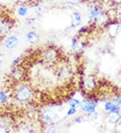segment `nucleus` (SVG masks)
<instances>
[{
  "mask_svg": "<svg viewBox=\"0 0 121 133\" xmlns=\"http://www.w3.org/2000/svg\"><path fill=\"white\" fill-rule=\"evenodd\" d=\"M18 43L19 40L16 36H10L5 39L4 46L8 50H13L17 47Z\"/></svg>",
  "mask_w": 121,
  "mask_h": 133,
  "instance_id": "nucleus-4",
  "label": "nucleus"
},
{
  "mask_svg": "<svg viewBox=\"0 0 121 133\" xmlns=\"http://www.w3.org/2000/svg\"><path fill=\"white\" fill-rule=\"evenodd\" d=\"M81 120H82V117L81 116H78V118H76L75 119V122H77V123L81 122Z\"/></svg>",
  "mask_w": 121,
  "mask_h": 133,
  "instance_id": "nucleus-17",
  "label": "nucleus"
},
{
  "mask_svg": "<svg viewBox=\"0 0 121 133\" xmlns=\"http://www.w3.org/2000/svg\"><path fill=\"white\" fill-rule=\"evenodd\" d=\"M20 57H17V58H15L14 60L13 61L12 64H13L14 65H16L17 64H18V63H20Z\"/></svg>",
  "mask_w": 121,
  "mask_h": 133,
  "instance_id": "nucleus-15",
  "label": "nucleus"
},
{
  "mask_svg": "<svg viewBox=\"0 0 121 133\" xmlns=\"http://www.w3.org/2000/svg\"><path fill=\"white\" fill-rule=\"evenodd\" d=\"M77 112L76 110V108H73L70 107V108L69 109V110L67 111V116H72L73 114H75Z\"/></svg>",
  "mask_w": 121,
  "mask_h": 133,
  "instance_id": "nucleus-13",
  "label": "nucleus"
},
{
  "mask_svg": "<svg viewBox=\"0 0 121 133\" xmlns=\"http://www.w3.org/2000/svg\"><path fill=\"white\" fill-rule=\"evenodd\" d=\"M113 104L110 102H107L106 104H105V106H104V108H105V110L106 111H110L111 110Z\"/></svg>",
  "mask_w": 121,
  "mask_h": 133,
  "instance_id": "nucleus-14",
  "label": "nucleus"
},
{
  "mask_svg": "<svg viewBox=\"0 0 121 133\" xmlns=\"http://www.w3.org/2000/svg\"><path fill=\"white\" fill-rule=\"evenodd\" d=\"M3 61H4V56L3 54L0 52V66L3 64Z\"/></svg>",
  "mask_w": 121,
  "mask_h": 133,
  "instance_id": "nucleus-16",
  "label": "nucleus"
},
{
  "mask_svg": "<svg viewBox=\"0 0 121 133\" xmlns=\"http://www.w3.org/2000/svg\"><path fill=\"white\" fill-rule=\"evenodd\" d=\"M116 102L117 103V104H118V105H119V104H121V97H120L119 99H117V100L116 101Z\"/></svg>",
  "mask_w": 121,
  "mask_h": 133,
  "instance_id": "nucleus-18",
  "label": "nucleus"
},
{
  "mask_svg": "<svg viewBox=\"0 0 121 133\" xmlns=\"http://www.w3.org/2000/svg\"><path fill=\"white\" fill-rule=\"evenodd\" d=\"M26 38L30 44H36L40 41V37L39 34H36L33 31H30L26 34Z\"/></svg>",
  "mask_w": 121,
  "mask_h": 133,
  "instance_id": "nucleus-6",
  "label": "nucleus"
},
{
  "mask_svg": "<svg viewBox=\"0 0 121 133\" xmlns=\"http://www.w3.org/2000/svg\"><path fill=\"white\" fill-rule=\"evenodd\" d=\"M11 25L8 19L0 18V36H5L11 29Z\"/></svg>",
  "mask_w": 121,
  "mask_h": 133,
  "instance_id": "nucleus-3",
  "label": "nucleus"
},
{
  "mask_svg": "<svg viewBox=\"0 0 121 133\" xmlns=\"http://www.w3.org/2000/svg\"><path fill=\"white\" fill-rule=\"evenodd\" d=\"M81 109L84 112L88 113V114H92L95 112V102L94 101L90 100V99H84L79 104Z\"/></svg>",
  "mask_w": 121,
  "mask_h": 133,
  "instance_id": "nucleus-2",
  "label": "nucleus"
},
{
  "mask_svg": "<svg viewBox=\"0 0 121 133\" xmlns=\"http://www.w3.org/2000/svg\"><path fill=\"white\" fill-rule=\"evenodd\" d=\"M18 13L20 16H26L28 13L27 8H24V7H22V6L20 7L18 10Z\"/></svg>",
  "mask_w": 121,
  "mask_h": 133,
  "instance_id": "nucleus-11",
  "label": "nucleus"
},
{
  "mask_svg": "<svg viewBox=\"0 0 121 133\" xmlns=\"http://www.w3.org/2000/svg\"><path fill=\"white\" fill-rule=\"evenodd\" d=\"M8 95L3 91H0V104H3L8 100Z\"/></svg>",
  "mask_w": 121,
  "mask_h": 133,
  "instance_id": "nucleus-10",
  "label": "nucleus"
},
{
  "mask_svg": "<svg viewBox=\"0 0 121 133\" xmlns=\"http://www.w3.org/2000/svg\"><path fill=\"white\" fill-rule=\"evenodd\" d=\"M84 87L86 88V89H92L94 88V85H95V82H94V79L92 77L89 76L86 79V80L84 81Z\"/></svg>",
  "mask_w": 121,
  "mask_h": 133,
  "instance_id": "nucleus-9",
  "label": "nucleus"
},
{
  "mask_svg": "<svg viewBox=\"0 0 121 133\" xmlns=\"http://www.w3.org/2000/svg\"><path fill=\"white\" fill-rule=\"evenodd\" d=\"M32 96V91L28 86H20L15 91V98L20 102H25L29 100Z\"/></svg>",
  "mask_w": 121,
  "mask_h": 133,
  "instance_id": "nucleus-1",
  "label": "nucleus"
},
{
  "mask_svg": "<svg viewBox=\"0 0 121 133\" xmlns=\"http://www.w3.org/2000/svg\"><path fill=\"white\" fill-rule=\"evenodd\" d=\"M116 3H121V0H114Z\"/></svg>",
  "mask_w": 121,
  "mask_h": 133,
  "instance_id": "nucleus-20",
  "label": "nucleus"
},
{
  "mask_svg": "<svg viewBox=\"0 0 121 133\" xmlns=\"http://www.w3.org/2000/svg\"><path fill=\"white\" fill-rule=\"evenodd\" d=\"M69 4H71V5H78L77 3H73V2H69Z\"/></svg>",
  "mask_w": 121,
  "mask_h": 133,
  "instance_id": "nucleus-19",
  "label": "nucleus"
},
{
  "mask_svg": "<svg viewBox=\"0 0 121 133\" xmlns=\"http://www.w3.org/2000/svg\"><path fill=\"white\" fill-rule=\"evenodd\" d=\"M120 115L119 112H110V114L108 115V120L109 122L112 124H116L118 122L120 119Z\"/></svg>",
  "mask_w": 121,
  "mask_h": 133,
  "instance_id": "nucleus-8",
  "label": "nucleus"
},
{
  "mask_svg": "<svg viewBox=\"0 0 121 133\" xmlns=\"http://www.w3.org/2000/svg\"><path fill=\"white\" fill-rule=\"evenodd\" d=\"M81 20V15L78 12H73L71 16V26L73 28L77 27L79 25Z\"/></svg>",
  "mask_w": 121,
  "mask_h": 133,
  "instance_id": "nucleus-7",
  "label": "nucleus"
},
{
  "mask_svg": "<svg viewBox=\"0 0 121 133\" xmlns=\"http://www.w3.org/2000/svg\"><path fill=\"white\" fill-rule=\"evenodd\" d=\"M80 104V102L79 100L77 99H72L69 102V105L70 107L73 108H76L78 105H79Z\"/></svg>",
  "mask_w": 121,
  "mask_h": 133,
  "instance_id": "nucleus-12",
  "label": "nucleus"
},
{
  "mask_svg": "<svg viewBox=\"0 0 121 133\" xmlns=\"http://www.w3.org/2000/svg\"><path fill=\"white\" fill-rule=\"evenodd\" d=\"M43 58L47 63L55 62V59L56 58V52L54 50L49 49L44 52L43 55Z\"/></svg>",
  "mask_w": 121,
  "mask_h": 133,
  "instance_id": "nucleus-5",
  "label": "nucleus"
}]
</instances>
